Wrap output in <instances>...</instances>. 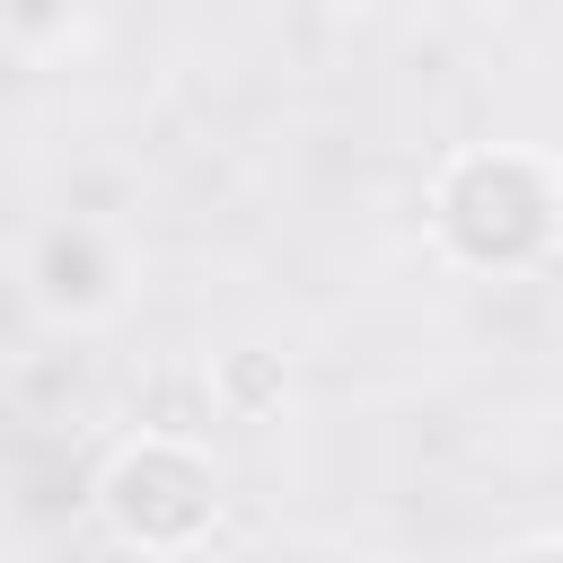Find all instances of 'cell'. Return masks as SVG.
Returning a JSON list of instances; mask_svg holds the SVG:
<instances>
[{
    "label": "cell",
    "instance_id": "1",
    "mask_svg": "<svg viewBox=\"0 0 563 563\" xmlns=\"http://www.w3.org/2000/svg\"><path fill=\"white\" fill-rule=\"evenodd\" d=\"M431 229L475 273H528L563 238V176L537 150H466L440 167Z\"/></svg>",
    "mask_w": 563,
    "mask_h": 563
},
{
    "label": "cell",
    "instance_id": "4",
    "mask_svg": "<svg viewBox=\"0 0 563 563\" xmlns=\"http://www.w3.org/2000/svg\"><path fill=\"white\" fill-rule=\"evenodd\" d=\"M273 396H282V369L255 361V352H238V361L211 378V405H229V413H255V405H273Z\"/></svg>",
    "mask_w": 563,
    "mask_h": 563
},
{
    "label": "cell",
    "instance_id": "3",
    "mask_svg": "<svg viewBox=\"0 0 563 563\" xmlns=\"http://www.w3.org/2000/svg\"><path fill=\"white\" fill-rule=\"evenodd\" d=\"M26 282H35V299H44L53 317H97V308L114 299V255H106V238H97L88 220H53V229L35 238Z\"/></svg>",
    "mask_w": 563,
    "mask_h": 563
},
{
    "label": "cell",
    "instance_id": "2",
    "mask_svg": "<svg viewBox=\"0 0 563 563\" xmlns=\"http://www.w3.org/2000/svg\"><path fill=\"white\" fill-rule=\"evenodd\" d=\"M97 510H106V528H114L123 545H141V554H185V545H202L211 519H220V475H211V457H202L185 431H141V440H123V449L106 457Z\"/></svg>",
    "mask_w": 563,
    "mask_h": 563
},
{
    "label": "cell",
    "instance_id": "5",
    "mask_svg": "<svg viewBox=\"0 0 563 563\" xmlns=\"http://www.w3.org/2000/svg\"><path fill=\"white\" fill-rule=\"evenodd\" d=\"M70 26V0H0V35H18V44H53Z\"/></svg>",
    "mask_w": 563,
    "mask_h": 563
},
{
    "label": "cell",
    "instance_id": "6",
    "mask_svg": "<svg viewBox=\"0 0 563 563\" xmlns=\"http://www.w3.org/2000/svg\"><path fill=\"white\" fill-rule=\"evenodd\" d=\"M519 563H563V545H528V554H519Z\"/></svg>",
    "mask_w": 563,
    "mask_h": 563
}]
</instances>
